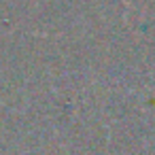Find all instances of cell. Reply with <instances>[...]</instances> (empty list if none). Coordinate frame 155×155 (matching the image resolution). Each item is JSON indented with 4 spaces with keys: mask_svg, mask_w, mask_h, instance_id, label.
I'll return each instance as SVG.
<instances>
[{
    "mask_svg": "<svg viewBox=\"0 0 155 155\" xmlns=\"http://www.w3.org/2000/svg\"><path fill=\"white\" fill-rule=\"evenodd\" d=\"M151 104H153V106H155V98H153V100H151Z\"/></svg>",
    "mask_w": 155,
    "mask_h": 155,
    "instance_id": "6da1fadb",
    "label": "cell"
}]
</instances>
